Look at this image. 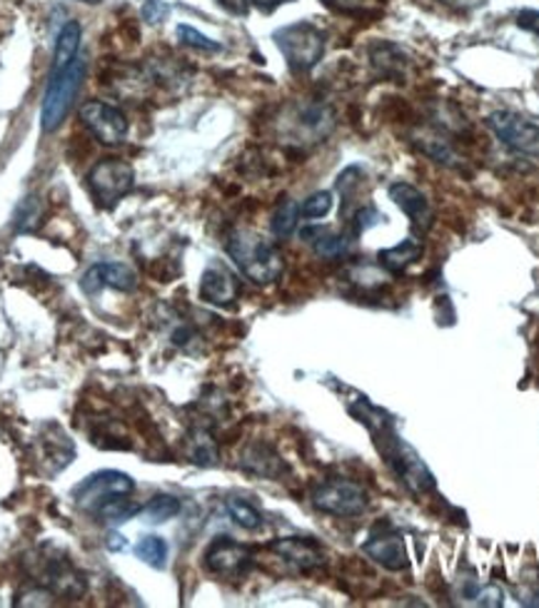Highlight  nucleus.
<instances>
[{"label":"nucleus","instance_id":"c85d7f7f","mask_svg":"<svg viewBox=\"0 0 539 608\" xmlns=\"http://www.w3.org/2000/svg\"><path fill=\"white\" fill-rule=\"evenodd\" d=\"M419 147H423V153L429 155L435 162H445V165H454L457 155L450 145H447V140H442V137L437 135H425L423 140H419Z\"/></svg>","mask_w":539,"mask_h":608},{"label":"nucleus","instance_id":"b1692460","mask_svg":"<svg viewBox=\"0 0 539 608\" xmlns=\"http://www.w3.org/2000/svg\"><path fill=\"white\" fill-rule=\"evenodd\" d=\"M178 511H180V502L176 499V496H170V494L153 496V499L148 502V506H143V509H141V514L145 516V521H150V523L168 521Z\"/></svg>","mask_w":539,"mask_h":608},{"label":"nucleus","instance_id":"f704fd0d","mask_svg":"<svg viewBox=\"0 0 539 608\" xmlns=\"http://www.w3.org/2000/svg\"><path fill=\"white\" fill-rule=\"evenodd\" d=\"M478 604L480 606H502L505 604V594L499 592L497 586H487V588H482V592H478Z\"/></svg>","mask_w":539,"mask_h":608},{"label":"nucleus","instance_id":"473e14b6","mask_svg":"<svg viewBox=\"0 0 539 608\" xmlns=\"http://www.w3.org/2000/svg\"><path fill=\"white\" fill-rule=\"evenodd\" d=\"M53 594L45 588H31V592H21L15 598V606H50Z\"/></svg>","mask_w":539,"mask_h":608},{"label":"nucleus","instance_id":"423d86ee","mask_svg":"<svg viewBox=\"0 0 539 608\" xmlns=\"http://www.w3.org/2000/svg\"><path fill=\"white\" fill-rule=\"evenodd\" d=\"M135 492V482L123 472H98L88 476L86 482H80L72 496L76 504L86 511H96L98 506L115 499V496H131Z\"/></svg>","mask_w":539,"mask_h":608},{"label":"nucleus","instance_id":"f03ea898","mask_svg":"<svg viewBox=\"0 0 539 608\" xmlns=\"http://www.w3.org/2000/svg\"><path fill=\"white\" fill-rule=\"evenodd\" d=\"M83 76H86V63L80 58L66 70L53 72L48 90H45V98H43V110H41V125L45 133H56L63 125V120L68 117L72 100H76L80 82H83Z\"/></svg>","mask_w":539,"mask_h":608},{"label":"nucleus","instance_id":"c756f323","mask_svg":"<svg viewBox=\"0 0 539 608\" xmlns=\"http://www.w3.org/2000/svg\"><path fill=\"white\" fill-rule=\"evenodd\" d=\"M330 210H333V192L323 190V192H315V195H310L303 205H300V215L307 219H319Z\"/></svg>","mask_w":539,"mask_h":608},{"label":"nucleus","instance_id":"58836bf2","mask_svg":"<svg viewBox=\"0 0 539 608\" xmlns=\"http://www.w3.org/2000/svg\"><path fill=\"white\" fill-rule=\"evenodd\" d=\"M252 3L258 5L262 13H272V11H276V8L285 5V3H292V0H252Z\"/></svg>","mask_w":539,"mask_h":608},{"label":"nucleus","instance_id":"f257e3e1","mask_svg":"<svg viewBox=\"0 0 539 608\" xmlns=\"http://www.w3.org/2000/svg\"><path fill=\"white\" fill-rule=\"evenodd\" d=\"M227 255L233 257L237 270L255 284H272L285 270V260L278 247L252 229H235L227 237Z\"/></svg>","mask_w":539,"mask_h":608},{"label":"nucleus","instance_id":"bb28decb","mask_svg":"<svg viewBox=\"0 0 539 608\" xmlns=\"http://www.w3.org/2000/svg\"><path fill=\"white\" fill-rule=\"evenodd\" d=\"M135 554H138V559L145 561L148 566L162 568V566H166V559H168V543H166V539H160V537H143L138 541V547H135Z\"/></svg>","mask_w":539,"mask_h":608},{"label":"nucleus","instance_id":"1a4fd4ad","mask_svg":"<svg viewBox=\"0 0 539 608\" xmlns=\"http://www.w3.org/2000/svg\"><path fill=\"white\" fill-rule=\"evenodd\" d=\"M80 120L93 137L103 145H121L127 135V120L121 110L100 103V100H88L80 108Z\"/></svg>","mask_w":539,"mask_h":608},{"label":"nucleus","instance_id":"ddd939ff","mask_svg":"<svg viewBox=\"0 0 539 608\" xmlns=\"http://www.w3.org/2000/svg\"><path fill=\"white\" fill-rule=\"evenodd\" d=\"M237 292H240V288H237L235 274L225 264L215 262L203 272V280H200V300L203 302L227 307V304L235 302Z\"/></svg>","mask_w":539,"mask_h":608},{"label":"nucleus","instance_id":"412c9836","mask_svg":"<svg viewBox=\"0 0 539 608\" xmlns=\"http://www.w3.org/2000/svg\"><path fill=\"white\" fill-rule=\"evenodd\" d=\"M186 454L198 466H215L217 464V444L210 437V431L195 429L193 435L186 439Z\"/></svg>","mask_w":539,"mask_h":608},{"label":"nucleus","instance_id":"6ab92c4d","mask_svg":"<svg viewBox=\"0 0 539 608\" xmlns=\"http://www.w3.org/2000/svg\"><path fill=\"white\" fill-rule=\"evenodd\" d=\"M78 50H80V25L76 21H70L63 25V31L58 33L56 55H53V72L66 70L68 66H72V63L78 60Z\"/></svg>","mask_w":539,"mask_h":608},{"label":"nucleus","instance_id":"a878e982","mask_svg":"<svg viewBox=\"0 0 539 608\" xmlns=\"http://www.w3.org/2000/svg\"><path fill=\"white\" fill-rule=\"evenodd\" d=\"M43 217V202L31 195L25 198L21 205L15 207V233H33L41 225Z\"/></svg>","mask_w":539,"mask_h":608},{"label":"nucleus","instance_id":"39448f33","mask_svg":"<svg viewBox=\"0 0 539 608\" xmlns=\"http://www.w3.org/2000/svg\"><path fill=\"white\" fill-rule=\"evenodd\" d=\"M135 185V170L123 160H100L90 172V188L103 207H113Z\"/></svg>","mask_w":539,"mask_h":608},{"label":"nucleus","instance_id":"7c9ffc66","mask_svg":"<svg viewBox=\"0 0 539 608\" xmlns=\"http://www.w3.org/2000/svg\"><path fill=\"white\" fill-rule=\"evenodd\" d=\"M178 38H180V43L190 45V48H198V50H205V53H217L223 48L221 43L210 41L207 35L195 31L193 25H178Z\"/></svg>","mask_w":539,"mask_h":608},{"label":"nucleus","instance_id":"4468645a","mask_svg":"<svg viewBox=\"0 0 539 608\" xmlns=\"http://www.w3.org/2000/svg\"><path fill=\"white\" fill-rule=\"evenodd\" d=\"M41 576H43L41 582L48 584L53 594L70 596V598H78V596L86 594L83 574H80L76 566H70L66 559H48V561H45V568H43Z\"/></svg>","mask_w":539,"mask_h":608},{"label":"nucleus","instance_id":"2eb2a0df","mask_svg":"<svg viewBox=\"0 0 539 608\" xmlns=\"http://www.w3.org/2000/svg\"><path fill=\"white\" fill-rule=\"evenodd\" d=\"M370 66L374 70V76L385 78V80H402L407 72V53L400 48V45L392 43H378L370 48Z\"/></svg>","mask_w":539,"mask_h":608},{"label":"nucleus","instance_id":"72a5a7b5","mask_svg":"<svg viewBox=\"0 0 539 608\" xmlns=\"http://www.w3.org/2000/svg\"><path fill=\"white\" fill-rule=\"evenodd\" d=\"M170 8L162 0H145L143 3V18L148 23H162L168 18Z\"/></svg>","mask_w":539,"mask_h":608},{"label":"nucleus","instance_id":"cd10ccee","mask_svg":"<svg viewBox=\"0 0 539 608\" xmlns=\"http://www.w3.org/2000/svg\"><path fill=\"white\" fill-rule=\"evenodd\" d=\"M327 8L343 15H378L385 8V0H323Z\"/></svg>","mask_w":539,"mask_h":608},{"label":"nucleus","instance_id":"e433bc0d","mask_svg":"<svg viewBox=\"0 0 539 608\" xmlns=\"http://www.w3.org/2000/svg\"><path fill=\"white\" fill-rule=\"evenodd\" d=\"M437 3H445L454 8V11H474V8H480L487 3V0H437Z\"/></svg>","mask_w":539,"mask_h":608},{"label":"nucleus","instance_id":"2f4dec72","mask_svg":"<svg viewBox=\"0 0 539 608\" xmlns=\"http://www.w3.org/2000/svg\"><path fill=\"white\" fill-rule=\"evenodd\" d=\"M380 219H382V215H380V212L374 210L372 205L362 207V210L355 212V217H352V229H350V233H352L355 237H358V235H362V233H364V229H370L372 225H378Z\"/></svg>","mask_w":539,"mask_h":608},{"label":"nucleus","instance_id":"6e6552de","mask_svg":"<svg viewBox=\"0 0 539 608\" xmlns=\"http://www.w3.org/2000/svg\"><path fill=\"white\" fill-rule=\"evenodd\" d=\"M205 566L210 574L223 578H240L252 566V551L231 537H221L205 551Z\"/></svg>","mask_w":539,"mask_h":608},{"label":"nucleus","instance_id":"20e7f679","mask_svg":"<svg viewBox=\"0 0 539 608\" xmlns=\"http://www.w3.org/2000/svg\"><path fill=\"white\" fill-rule=\"evenodd\" d=\"M313 506L323 514L352 519V516H360L368 509V492L355 482L333 478V482L319 484L313 492Z\"/></svg>","mask_w":539,"mask_h":608},{"label":"nucleus","instance_id":"4be33fe9","mask_svg":"<svg viewBox=\"0 0 539 608\" xmlns=\"http://www.w3.org/2000/svg\"><path fill=\"white\" fill-rule=\"evenodd\" d=\"M300 205L295 200L285 198L278 205V210L272 212V219H270V227H272V235H276L278 239H288L292 233L297 229V223H300Z\"/></svg>","mask_w":539,"mask_h":608},{"label":"nucleus","instance_id":"7ed1b4c3","mask_svg":"<svg viewBox=\"0 0 539 608\" xmlns=\"http://www.w3.org/2000/svg\"><path fill=\"white\" fill-rule=\"evenodd\" d=\"M276 43L292 72L313 70L325 55V35L313 23H292L276 31Z\"/></svg>","mask_w":539,"mask_h":608},{"label":"nucleus","instance_id":"f3484780","mask_svg":"<svg viewBox=\"0 0 539 608\" xmlns=\"http://www.w3.org/2000/svg\"><path fill=\"white\" fill-rule=\"evenodd\" d=\"M390 200L405 212V215L413 219L415 225H427L429 223V202L415 185L409 182H395L390 188Z\"/></svg>","mask_w":539,"mask_h":608},{"label":"nucleus","instance_id":"ea45409f","mask_svg":"<svg viewBox=\"0 0 539 608\" xmlns=\"http://www.w3.org/2000/svg\"><path fill=\"white\" fill-rule=\"evenodd\" d=\"M108 549L111 551H123L125 549V541L121 533H111V537H108Z\"/></svg>","mask_w":539,"mask_h":608},{"label":"nucleus","instance_id":"9d476101","mask_svg":"<svg viewBox=\"0 0 539 608\" xmlns=\"http://www.w3.org/2000/svg\"><path fill=\"white\" fill-rule=\"evenodd\" d=\"M103 288L133 292L138 288V278H135V272L123 262H98L86 272L83 290L88 294H98Z\"/></svg>","mask_w":539,"mask_h":608},{"label":"nucleus","instance_id":"393cba45","mask_svg":"<svg viewBox=\"0 0 539 608\" xmlns=\"http://www.w3.org/2000/svg\"><path fill=\"white\" fill-rule=\"evenodd\" d=\"M227 514H231V519L237 523V527H243L245 531H255L262 527V514L255 509L250 502L245 499H227Z\"/></svg>","mask_w":539,"mask_h":608},{"label":"nucleus","instance_id":"a19ab883","mask_svg":"<svg viewBox=\"0 0 539 608\" xmlns=\"http://www.w3.org/2000/svg\"><path fill=\"white\" fill-rule=\"evenodd\" d=\"M529 606H539V592L532 596V601H527Z\"/></svg>","mask_w":539,"mask_h":608},{"label":"nucleus","instance_id":"5701e85b","mask_svg":"<svg viewBox=\"0 0 539 608\" xmlns=\"http://www.w3.org/2000/svg\"><path fill=\"white\" fill-rule=\"evenodd\" d=\"M93 514L105 523H123V521L131 519V516L141 514V506L135 502H131V496H115V499L105 502L103 506H98Z\"/></svg>","mask_w":539,"mask_h":608},{"label":"nucleus","instance_id":"9b49d317","mask_svg":"<svg viewBox=\"0 0 539 608\" xmlns=\"http://www.w3.org/2000/svg\"><path fill=\"white\" fill-rule=\"evenodd\" d=\"M362 551L374 561V564H380L388 571H405L409 566L405 541H402V537L395 531L372 533V537L364 541Z\"/></svg>","mask_w":539,"mask_h":608},{"label":"nucleus","instance_id":"aec40b11","mask_svg":"<svg viewBox=\"0 0 539 608\" xmlns=\"http://www.w3.org/2000/svg\"><path fill=\"white\" fill-rule=\"evenodd\" d=\"M419 255H423V245H419L417 239H405V243L390 247V250H382L378 255V260H380V267H385L388 272L397 274L402 270H407L413 262H417Z\"/></svg>","mask_w":539,"mask_h":608},{"label":"nucleus","instance_id":"4c0bfd02","mask_svg":"<svg viewBox=\"0 0 539 608\" xmlns=\"http://www.w3.org/2000/svg\"><path fill=\"white\" fill-rule=\"evenodd\" d=\"M217 3H221L225 11L233 15H245L250 8V0H217Z\"/></svg>","mask_w":539,"mask_h":608},{"label":"nucleus","instance_id":"dca6fc26","mask_svg":"<svg viewBox=\"0 0 539 608\" xmlns=\"http://www.w3.org/2000/svg\"><path fill=\"white\" fill-rule=\"evenodd\" d=\"M305 243H310L315 247V252L319 257H325V260H337V257H343L350 252V245L355 235L352 233H333V229L327 227H307L303 229Z\"/></svg>","mask_w":539,"mask_h":608},{"label":"nucleus","instance_id":"79ce46f5","mask_svg":"<svg viewBox=\"0 0 539 608\" xmlns=\"http://www.w3.org/2000/svg\"><path fill=\"white\" fill-rule=\"evenodd\" d=\"M80 3H90V5H96V3H100V0H80Z\"/></svg>","mask_w":539,"mask_h":608},{"label":"nucleus","instance_id":"f8f14e48","mask_svg":"<svg viewBox=\"0 0 539 608\" xmlns=\"http://www.w3.org/2000/svg\"><path fill=\"white\" fill-rule=\"evenodd\" d=\"M270 549L276 551V554L290 564L295 571H315L317 566L325 564V554L323 549L317 547L315 541L310 539H300V537H288V539H278L270 543Z\"/></svg>","mask_w":539,"mask_h":608},{"label":"nucleus","instance_id":"a211bd4d","mask_svg":"<svg viewBox=\"0 0 539 608\" xmlns=\"http://www.w3.org/2000/svg\"><path fill=\"white\" fill-rule=\"evenodd\" d=\"M240 466L245 469V472H250L255 476H265V478H276V476H280V472H285L282 459L270 447H262V444L245 449Z\"/></svg>","mask_w":539,"mask_h":608},{"label":"nucleus","instance_id":"c9c22d12","mask_svg":"<svg viewBox=\"0 0 539 608\" xmlns=\"http://www.w3.org/2000/svg\"><path fill=\"white\" fill-rule=\"evenodd\" d=\"M517 25L523 27V31L532 33V35H537V38H539V11H529V8H527V11H519Z\"/></svg>","mask_w":539,"mask_h":608},{"label":"nucleus","instance_id":"0eeeda50","mask_svg":"<svg viewBox=\"0 0 539 608\" xmlns=\"http://www.w3.org/2000/svg\"><path fill=\"white\" fill-rule=\"evenodd\" d=\"M487 127L509 150L539 158V127L527 117L509 113V110H497L487 117Z\"/></svg>","mask_w":539,"mask_h":608}]
</instances>
